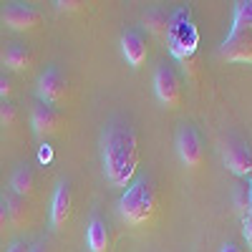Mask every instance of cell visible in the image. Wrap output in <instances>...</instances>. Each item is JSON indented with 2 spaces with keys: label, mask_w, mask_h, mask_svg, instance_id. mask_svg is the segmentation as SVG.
<instances>
[{
  "label": "cell",
  "mask_w": 252,
  "mask_h": 252,
  "mask_svg": "<svg viewBox=\"0 0 252 252\" xmlns=\"http://www.w3.org/2000/svg\"><path fill=\"white\" fill-rule=\"evenodd\" d=\"M61 126H63V116L58 114V109L46 106V103L33 106V111H31V129H33V134L38 139H48V136L58 134Z\"/></svg>",
  "instance_id": "cell-10"
},
{
  "label": "cell",
  "mask_w": 252,
  "mask_h": 252,
  "mask_svg": "<svg viewBox=\"0 0 252 252\" xmlns=\"http://www.w3.org/2000/svg\"><path fill=\"white\" fill-rule=\"evenodd\" d=\"M33 187H35V177H33V169L28 164H18L13 174H10V192L18 194V197H31L33 194Z\"/></svg>",
  "instance_id": "cell-15"
},
{
  "label": "cell",
  "mask_w": 252,
  "mask_h": 252,
  "mask_svg": "<svg viewBox=\"0 0 252 252\" xmlns=\"http://www.w3.org/2000/svg\"><path fill=\"white\" fill-rule=\"evenodd\" d=\"M242 235H245V240H247V247L252 250V215L242 217Z\"/></svg>",
  "instance_id": "cell-24"
},
{
  "label": "cell",
  "mask_w": 252,
  "mask_h": 252,
  "mask_svg": "<svg viewBox=\"0 0 252 252\" xmlns=\"http://www.w3.org/2000/svg\"><path fill=\"white\" fill-rule=\"evenodd\" d=\"M28 252H48V250H46V242H35Z\"/></svg>",
  "instance_id": "cell-27"
},
{
  "label": "cell",
  "mask_w": 252,
  "mask_h": 252,
  "mask_svg": "<svg viewBox=\"0 0 252 252\" xmlns=\"http://www.w3.org/2000/svg\"><path fill=\"white\" fill-rule=\"evenodd\" d=\"M71 184L66 179H58L56 187H53V194H51V227L53 229H61L63 224L68 222L71 217Z\"/></svg>",
  "instance_id": "cell-11"
},
{
  "label": "cell",
  "mask_w": 252,
  "mask_h": 252,
  "mask_svg": "<svg viewBox=\"0 0 252 252\" xmlns=\"http://www.w3.org/2000/svg\"><path fill=\"white\" fill-rule=\"evenodd\" d=\"M220 252H242V247H240L237 242H224V245L220 247Z\"/></svg>",
  "instance_id": "cell-26"
},
{
  "label": "cell",
  "mask_w": 252,
  "mask_h": 252,
  "mask_svg": "<svg viewBox=\"0 0 252 252\" xmlns=\"http://www.w3.org/2000/svg\"><path fill=\"white\" fill-rule=\"evenodd\" d=\"M10 96H13V81L5 73H0V101H10Z\"/></svg>",
  "instance_id": "cell-21"
},
{
  "label": "cell",
  "mask_w": 252,
  "mask_h": 252,
  "mask_svg": "<svg viewBox=\"0 0 252 252\" xmlns=\"http://www.w3.org/2000/svg\"><path fill=\"white\" fill-rule=\"evenodd\" d=\"M119 212H121L124 222L131 224V227H141L154 217V212H157V189H154L149 177H144V174L134 177V182L121 192Z\"/></svg>",
  "instance_id": "cell-2"
},
{
  "label": "cell",
  "mask_w": 252,
  "mask_h": 252,
  "mask_svg": "<svg viewBox=\"0 0 252 252\" xmlns=\"http://www.w3.org/2000/svg\"><path fill=\"white\" fill-rule=\"evenodd\" d=\"M3 66L10 71H18V73H26L33 66V53L23 43H10L3 51Z\"/></svg>",
  "instance_id": "cell-14"
},
{
  "label": "cell",
  "mask_w": 252,
  "mask_h": 252,
  "mask_svg": "<svg viewBox=\"0 0 252 252\" xmlns=\"http://www.w3.org/2000/svg\"><path fill=\"white\" fill-rule=\"evenodd\" d=\"M141 26L149 31L152 35L164 38L166 33H169V15H166L159 5H152V8H146L141 13Z\"/></svg>",
  "instance_id": "cell-16"
},
{
  "label": "cell",
  "mask_w": 252,
  "mask_h": 252,
  "mask_svg": "<svg viewBox=\"0 0 252 252\" xmlns=\"http://www.w3.org/2000/svg\"><path fill=\"white\" fill-rule=\"evenodd\" d=\"M166 40H169V51L174 58L179 61H189L197 48V28L192 26V18H189L187 10H177L169 18V33H166Z\"/></svg>",
  "instance_id": "cell-3"
},
{
  "label": "cell",
  "mask_w": 252,
  "mask_h": 252,
  "mask_svg": "<svg viewBox=\"0 0 252 252\" xmlns=\"http://www.w3.org/2000/svg\"><path fill=\"white\" fill-rule=\"evenodd\" d=\"M28 250H31V247H28L23 240H13V242L5 247V252H28Z\"/></svg>",
  "instance_id": "cell-25"
},
{
  "label": "cell",
  "mask_w": 252,
  "mask_h": 252,
  "mask_svg": "<svg viewBox=\"0 0 252 252\" xmlns=\"http://www.w3.org/2000/svg\"><path fill=\"white\" fill-rule=\"evenodd\" d=\"M220 58L227 63H252V28L224 38L220 46Z\"/></svg>",
  "instance_id": "cell-9"
},
{
  "label": "cell",
  "mask_w": 252,
  "mask_h": 252,
  "mask_svg": "<svg viewBox=\"0 0 252 252\" xmlns=\"http://www.w3.org/2000/svg\"><path fill=\"white\" fill-rule=\"evenodd\" d=\"M152 86H154V96L161 106L166 109H177L182 103V81L177 76V71L169 66V63H159L154 78H152Z\"/></svg>",
  "instance_id": "cell-5"
},
{
  "label": "cell",
  "mask_w": 252,
  "mask_h": 252,
  "mask_svg": "<svg viewBox=\"0 0 252 252\" xmlns=\"http://www.w3.org/2000/svg\"><path fill=\"white\" fill-rule=\"evenodd\" d=\"M10 229V217H8V207H5V199L0 197V237Z\"/></svg>",
  "instance_id": "cell-22"
},
{
  "label": "cell",
  "mask_w": 252,
  "mask_h": 252,
  "mask_svg": "<svg viewBox=\"0 0 252 252\" xmlns=\"http://www.w3.org/2000/svg\"><path fill=\"white\" fill-rule=\"evenodd\" d=\"M250 28H252V3L240 0V3H235V10H232V28H229V35H237V33L250 31Z\"/></svg>",
  "instance_id": "cell-18"
},
{
  "label": "cell",
  "mask_w": 252,
  "mask_h": 252,
  "mask_svg": "<svg viewBox=\"0 0 252 252\" xmlns=\"http://www.w3.org/2000/svg\"><path fill=\"white\" fill-rule=\"evenodd\" d=\"M35 96L40 103L46 106H58L63 103V98L68 96V78L63 76V71L58 66H46L40 71L38 81H35Z\"/></svg>",
  "instance_id": "cell-4"
},
{
  "label": "cell",
  "mask_w": 252,
  "mask_h": 252,
  "mask_svg": "<svg viewBox=\"0 0 252 252\" xmlns=\"http://www.w3.org/2000/svg\"><path fill=\"white\" fill-rule=\"evenodd\" d=\"M53 5H56L58 10H68V13H76V10L83 8V3H78V0H56Z\"/></svg>",
  "instance_id": "cell-23"
},
{
  "label": "cell",
  "mask_w": 252,
  "mask_h": 252,
  "mask_svg": "<svg viewBox=\"0 0 252 252\" xmlns=\"http://www.w3.org/2000/svg\"><path fill=\"white\" fill-rule=\"evenodd\" d=\"M18 119V111L10 101H0V126H13Z\"/></svg>",
  "instance_id": "cell-20"
},
{
  "label": "cell",
  "mask_w": 252,
  "mask_h": 252,
  "mask_svg": "<svg viewBox=\"0 0 252 252\" xmlns=\"http://www.w3.org/2000/svg\"><path fill=\"white\" fill-rule=\"evenodd\" d=\"M174 146H177V154H179V161L187 166V169H197L204 159V149H202V139L197 134L194 126L189 124H182L179 131L174 136Z\"/></svg>",
  "instance_id": "cell-6"
},
{
  "label": "cell",
  "mask_w": 252,
  "mask_h": 252,
  "mask_svg": "<svg viewBox=\"0 0 252 252\" xmlns=\"http://www.w3.org/2000/svg\"><path fill=\"white\" fill-rule=\"evenodd\" d=\"M222 159H224V166L235 177H240V179L252 177V149H250L245 141L227 139L224 141V149H222Z\"/></svg>",
  "instance_id": "cell-7"
},
{
  "label": "cell",
  "mask_w": 252,
  "mask_h": 252,
  "mask_svg": "<svg viewBox=\"0 0 252 252\" xmlns=\"http://www.w3.org/2000/svg\"><path fill=\"white\" fill-rule=\"evenodd\" d=\"M103 177L114 187H129L139 169V139L129 124H109L101 136Z\"/></svg>",
  "instance_id": "cell-1"
},
{
  "label": "cell",
  "mask_w": 252,
  "mask_h": 252,
  "mask_svg": "<svg viewBox=\"0 0 252 252\" xmlns=\"http://www.w3.org/2000/svg\"><path fill=\"white\" fill-rule=\"evenodd\" d=\"M86 247H89V252H111L109 227L98 215H94L86 224Z\"/></svg>",
  "instance_id": "cell-13"
},
{
  "label": "cell",
  "mask_w": 252,
  "mask_h": 252,
  "mask_svg": "<svg viewBox=\"0 0 252 252\" xmlns=\"http://www.w3.org/2000/svg\"><path fill=\"white\" fill-rule=\"evenodd\" d=\"M121 53L131 68H139L149 56V46H146V35L139 28H129L121 35Z\"/></svg>",
  "instance_id": "cell-12"
},
{
  "label": "cell",
  "mask_w": 252,
  "mask_h": 252,
  "mask_svg": "<svg viewBox=\"0 0 252 252\" xmlns=\"http://www.w3.org/2000/svg\"><path fill=\"white\" fill-rule=\"evenodd\" d=\"M250 215H252V182H250Z\"/></svg>",
  "instance_id": "cell-28"
},
{
  "label": "cell",
  "mask_w": 252,
  "mask_h": 252,
  "mask_svg": "<svg viewBox=\"0 0 252 252\" xmlns=\"http://www.w3.org/2000/svg\"><path fill=\"white\" fill-rule=\"evenodd\" d=\"M40 10L28 3H8L0 8V20L13 31H31L40 23Z\"/></svg>",
  "instance_id": "cell-8"
},
{
  "label": "cell",
  "mask_w": 252,
  "mask_h": 252,
  "mask_svg": "<svg viewBox=\"0 0 252 252\" xmlns=\"http://www.w3.org/2000/svg\"><path fill=\"white\" fill-rule=\"evenodd\" d=\"M5 207H8V217H10V227H23L28 222V204L23 197H18L13 192H8L5 197Z\"/></svg>",
  "instance_id": "cell-17"
},
{
  "label": "cell",
  "mask_w": 252,
  "mask_h": 252,
  "mask_svg": "<svg viewBox=\"0 0 252 252\" xmlns=\"http://www.w3.org/2000/svg\"><path fill=\"white\" fill-rule=\"evenodd\" d=\"M232 202H235V209H237L242 217L250 215V187H247V184H235Z\"/></svg>",
  "instance_id": "cell-19"
}]
</instances>
